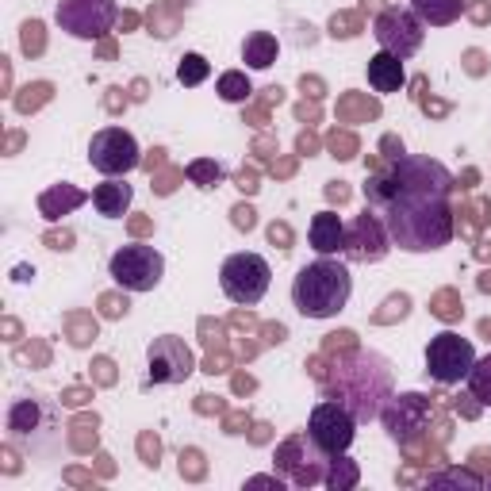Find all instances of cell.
<instances>
[{"label": "cell", "mask_w": 491, "mask_h": 491, "mask_svg": "<svg viewBox=\"0 0 491 491\" xmlns=\"http://www.w3.org/2000/svg\"><path fill=\"white\" fill-rule=\"evenodd\" d=\"M188 177H192L200 188H215L223 181V165L219 162H192L188 165Z\"/></svg>", "instance_id": "26"}, {"label": "cell", "mask_w": 491, "mask_h": 491, "mask_svg": "<svg viewBox=\"0 0 491 491\" xmlns=\"http://www.w3.org/2000/svg\"><path fill=\"white\" fill-rule=\"evenodd\" d=\"M207 73H212V62L203 58V54H184L181 58V66H177V81L181 85H203L207 81Z\"/></svg>", "instance_id": "23"}, {"label": "cell", "mask_w": 491, "mask_h": 491, "mask_svg": "<svg viewBox=\"0 0 491 491\" xmlns=\"http://www.w3.org/2000/svg\"><path fill=\"white\" fill-rule=\"evenodd\" d=\"M327 453L311 442L307 433H292L288 442L277 449V472L296 488H311V483L327 480Z\"/></svg>", "instance_id": "11"}, {"label": "cell", "mask_w": 491, "mask_h": 491, "mask_svg": "<svg viewBox=\"0 0 491 491\" xmlns=\"http://www.w3.org/2000/svg\"><path fill=\"white\" fill-rule=\"evenodd\" d=\"M97 368H100V380H104V384H112V380H116V373H112V361H108V357H100V361H97Z\"/></svg>", "instance_id": "44"}, {"label": "cell", "mask_w": 491, "mask_h": 491, "mask_svg": "<svg viewBox=\"0 0 491 491\" xmlns=\"http://www.w3.org/2000/svg\"><path fill=\"white\" fill-rule=\"evenodd\" d=\"M66 403H69V407H77V403H85V392H77V388H73V392H69V395H66Z\"/></svg>", "instance_id": "47"}, {"label": "cell", "mask_w": 491, "mask_h": 491, "mask_svg": "<svg viewBox=\"0 0 491 491\" xmlns=\"http://www.w3.org/2000/svg\"><path fill=\"white\" fill-rule=\"evenodd\" d=\"M69 330H73V346H88V338H97V323L92 318H69Z\"/></svg>", "instance_id": "31"}, {"label": "cell", "mask_w": 491, "mask_h": 491, "mask_svg": "<svg viewBox=\"0 0 491 491\" xmlns=\"http://www.w3.org/2000/svg\"><path fill=\"white\" fill-rule=\"evenodd\" d=\"M403 81H407L403 58H395V54H388V50H380V54L368 58V85H373L376 92H399Z\"/></svg>", "instance_id": "18"}, {"label": "cell", "mask_w": 491, "mask_h": 491, "mask_svg": "<svg viewBox=\"0 0 491 491\" xmlns=\"http://www.w3.org/2000/svg\"><path fill=\"white\" fill-rule=\"evenodd\" d=\"M307 438L318 445V449L327 453V457H338V453H346L357 438V418L346 403H338V399H327V403H318L307 418Z\"/></svg>", "instance_id": "9"}, {"label": "cell", "mask_w": 491, "mask_h": 491, "mask_svg": "<svg viewBox=\"0 0 491 491\" xmlns=\"http://www.w3.org/2000/svg\"><path fill=\"white\" fill-rule=\"evenodd\" d=\"M234 184H238V188H242V192H257V188H261V184H257V173H250V169H242V173L238 177H234Z\"/></svg>", "instance_id": "39"}, {"label": "cell", "mask_w": 491, "mask_h": 491, "mask_svg": "<svg viewBox=\"0 0 491 491\" xmlns=\"http://www.w3.org/2000/svg\"><path fill=\"white\" fill-rule=\"evenodd\" d=\"M138 449H142L146 464H150V468H158V453H162V445H158V438H150V433H142V442H138Z\"/></svg>", "instance_id": "33"}, {"label": "cell", "mask_w": 491, "mask_h": 491, "mask_svg": "<svg viewBox=\"0 0 491 491\" xmlns=\"http://www.w3.org/2000/svg\"><path fill=\"white\" fill-rule=\"evenodd\" d=\"M246 483H250V488H284V476H280V472H277V476H250V480H246Z\"/></svg>", "instance_id": "40"}, {"label": "cell", "mask_w": 491, "mask_h": 491, "mask_svg": "<svg viewBox=\"0 0 491 491\" xmlns=\"http://www.w3.org/2000/svg\"><path fill=\"white\" fill-rule=\"evenodd\" d=\"M231 215H234V227H238V231H250L253 223H257V219H253V207H246V203H238Z\"/></svg>", "instance_id": "37"}, {"label": "cell", "mask_w": 491, "mask_h": 491, "mask_svg": "<svg viewBox=\"0 0 491 491\" xmlns=\"http://www.w3.org/2000/svg\"><path fill=\"white\" fill-rule=\"evenodd\" d=\"M50 423H54V411L42 399H16L8 411V433L20 442H35L42 430H50Z\"/></svg>", "instance_id": "15"}, {"label": "cell", "mask_w": 491, "mask_h": 491, "mask_svg": "<svg viewBox=\"0 0 491 491\" xmlns=\"http://www.w3.org/2000/svg\"><path fill=\"white\" fill-rule=\"evenodd\" d=\"M88 165L104 177H127L131 169L142 165L135 135L123 131V127H104V131H97L92 142H88Z\"/></svg>", "instance_id": "8"}, {"label": "cell", "mask_w": 491, "mask_h": 491, "mask_svg": "<svg viewBox=\"0 0 491 491\" xmlns=\"http://www.w3.org/2000/svg\"><path fill=\"white\" fill-rule=\"evenodd\" d=\"M269 280H273V269L261 253H231L219 269L223 296L231 299V303H238V307L261 303L265 292H269Z\"/></svg>", "instance_id": "4"}, {"label": "cell", "mask_w": 491, "mask_h": 491, "mask_svg": "<svg viewBox=\"0 0 491 491\" xmlns=\"http://www.w3.org/2000/svg\"><path fill=\"white\" fill-rule=\"evenodd\" d=\"M88 196L81 192V188H73V184H58V188H50V192L39 196V212L47 215V219H62L66 212H73V207H81Z\"/></svg>", "instance_id": "21"}, {"label": "cell", "mask_w": 491, "mask_h": 491, "mask_svg": "<svg viewBox=\"0 0 491 491\" xmlns=\"http://www.w3.org/2000/svg\"><path fill=\"white\" fill-rule=\"evenodd\" d=\"M433 315L445 318V323H453V318H461L464 307H461V299L453 296V292H442V296L433 299Z\"/></svg>", "instance_id": "29"}, {"label": "cell", "mask_w": 491, "mask_h": 491, "mask_svg": "<svg viewBox=\"0 0 491 491\" xmlns=\"http://www.w3.org/2000/svg\"><path fill=\"white\" fill-rule=\"evenodd\" d=\"M426 23L407 8H384L380 16L373 20V35L380 42V50L395 54V58H414L423 50V39H426Z\"/></svg>", "instance_id": "10"}, {"label": "cell", "mask_w": 491, "mask_h": 491, "mask_svg": "<svg viewBox=\"0 0 491 491\" xmlns=\"http://www.w3.org/2000/svg\"><path fill=\"white\" fill-rule=\"evenodd\" d=\"M411 12L430 27H449L464 12V0H411Z\"/></svg>", "instance_id": "20"}, {"label": "cell", "mask_w": 491, "mask_h": 491, "mask_svg": "<svg viewBox=\"0 0 491 491\" xmlns=\"http://www.w3.org/2000/svg\"><path fill=\"white\" fill-rule=\"evenodd\" d=\"M488 16H491L488 4H472V20H476V23H488Z\"/></svg>", "instance_id": "45"}, {"label": "cell", "mask_w": 491, "mask_h": 491, "mask_svg": "<svg viewBox=\"0 0 491 491\" xmlns=\"http://www.w3.org/2000/svg\"><path fill=\"white\" fill-rule=\"evenodd\" d=\"M457 188L453 173L433 158H395L388 169L368 177L365 200L399 250L433 253L449 246L457 234V219L449 207V192Z\"/></svg>", "instance_id": "1"}, {"label": "cell", "mask_w": 491, "mask_h": 491, "mask_svg": "<svg viewBox=\"0 0 491 491\" xmlns=\"http://www.w3.org/2000/svg\"><path fill=\"white\" fill-rule=\"evenodd\" d=\"M353 296V277L342 261L318 257L296 273L292 280V303L303 318H334Z\"/></svg>", "instance_id": "3"}, {"label": "cell", "mask_w": 491, "mask_h": 491, "mask_svg": "<svg viewBox=\"0 0 491 491\" xmlns=\"http://www.w3.org/2000/svg\"><path fill=\"white\" fill-rule=\"evenodd\" d=\"M388 250H392V234H388L384 219L365 207L353 223L346 227V257L349 261H384Z\"/></svg>", "instance_id": "13"}, {"label": "cell", "mask_w": 491, "mask_h": 491, "mask_svg": "<svg viewBox=\"0 0 491 491\" xmlns=\"http://www.w3.org/2000/svg\"><path fill=\"white\" fill-rule=\"evenodd\" d=\"M480 288H483V292H491V273H483V277H480Z\"/></svg>", "instance_id": "48"}, {"label": "cell", "mask_w": 491, "mask_h": 491, "mask_svg": "<svg viewBox=\"0 0 491 491\" xmlns=\"http://www.w3.org/2000/svg\"><path fill=\"white\" fill-rule=\"evenodd\" d=\"M330 35H334V39L338 35H342V39H353L357 35V20L353 16H334V20H330Z\"/></svg>", "instance_id": "32"}, {"label": "cell", "mask_w": 491, "mask_h": 491, "mask_svg": "<svg viewBox=\"0 0 491 491\" xmlns=\"http://www.w3.org/2000/svg\"><path fill=\"white\" fill-rule=\"evenodd\" d=\"M384 426H388V433H392L395 442H407L411 433H418L423 430V423H426V395H395L392 403L384 407Z\"/></svg>", "instance_id": "14"}, {"label": "cell", "mask_w": 491, "mask_h": 491, "mask_svg": "<svg viewBox=\"0 0 491 491\" xmlns=\"http://www.w3.org/2000/svg\"><path fill=\"white\" fill-rule=\"evenodd\" d=\"M131 200H135V188L127 181H119V177H108L104 184L92 188V207H97L104 219H123Z\"/></svg>", "instance_id": "17"}, {"label": "cell", "mask_w": 491, "mask_h": 491, "mask_svg": "<svg viewBox=\"0 0 491 491\" xmlns=\"http://www.w3.org/2000/svg\"><path fill=\"white\" fill-rule=\"evenodd\" d=\"M47 246H50V250H69V246H73V234H69V231L47 234Z\"/></svg>", "instance_id": "42"}, {"label": "cell", "mask_w": 491, "mask_h": 491, "mask_svg": "<svg viewBox=\"0 0 491 491\" xmlns=\"http://www.w3.org/2000/svg\"><path fill=\"white\" fill-rule=\"evenodd\" d=\"M330 150H334V158H353V138L349 135H330Z\"/></svg>", "instance_id": "34"}, {"label": "cell", "mask_w": 491, "mask_h": 491, "mask_svg": "<svg viewBox=\"0 0 491 491\" xmlns=\"http://www.w3.org/2000/svg\"><path fill=\"white\" fill-rule=\"evenodd\" d=\"M108 273L127 292H154L165 277V257L154 246H146V242H131V246H119L112 253Z\"/></svg>", "instance_id": "5"}, {"label": "cell", "mask_w": 491, "mask_h": 491, "mask_svg": "<svg viewBox=\"0 0 491 491\" xmlns=\"http://www.w3.org/2000/svg\"><path fill=\"white\" fill-rule=\"evenodd\" d=\"M42 100H50V85H47V81H39V85H27V88H23V97H16V108H20L23 116H27V112H35Z\"/></svg>", "instance_id": "27"}, {"label": "cell", "mask_w": 491, "mask_h": 491, "mask_svg": "<svg viewBox=\"0 0 491 491\" xmlns=\"http://www.w3.org/2000/svg\"><path fill=\"white\" fill-rule=\"evenodd\" d=\"M430 483H464V488H483V480L468 468H449V472H438L430 476Z\"/></svg>", "instance_id": "28"}, {"label": "cell", "mask_w": 491, "mask_h": 491, "mask_svg": "<svg viewBox=\"0 0 491 491\" xmlns=\"http://www.w3.org/2000/svg\"><path fill=\"white\" fill-rule=\"evenodd\" d=\"M468 392H472V399H480V403L491 407V353L480 357V361L472 365V373H468Z\"/></svg>", "instance_id": "24"}, {"label": "cell", "mask_w": 491, "mask_h": 491, "mask_svg": "<svg viewBox=\"0 0 491 491\" xmlns=\"http://www.w3.org/2000/svg\"><path fill=\"white\" fill-rule=\"evenodd\" d=\"M338 403L353 411L357 423H368L384 411V399L392 392V368L380 353H357L349 361H338Z\"/></svg>", "instance_id": "2"}, {"label": "cell", "mask_w": 491, "mask_h": 491, "mask_svg": "<svg viewBox=\"0 0 491 491\" xmlns=\"http://www.w3.org/2000/svg\"><path fill=\"white\" fill-rule=\"evenodd\" d=\"M215 92H219L227 104H246V100L253 97V85L246 73H238V69H227L219 77V85H215Z\"/></svg>", "instance_id": "22"}, {"label": "cell", "mask_w": 491, "mask_h": 491, "mask_svg": "<svg viewBox=\"0 0 491 491\" xmlns=\"http://www.w3.org/2000/svg\"><path fill=\"white\" fill-rule=\"evenodd\" d=\"M146 368H150L146 384H184L196 373V357L177 334H162L146 349Z\"/></svg>", "instance_id": "12"}, {"label": "cell", "mask_w": 491, "mask_h": 491, "mask_svg": "<svg viewBox=\"0 0 491 491\" xmlns=\"http://www.w3.org/2000/svg\"><path fill=\"white\" fill-rule=\"evenodd\" d=\"M269 242H273V246L280 242V250H292V246H288V242H292V231L284 227V223H273V227H269Z\"/></svg>", "instance_id": "36"}, {"label": "cell", "mask_w": 491, "mask_h": 491, "mask_svg": "<svg viewBox=\"0 0 491 491\" xmlns=\"http://www.w3.org/2000/svg\"><path fill=\"white\" fill-rule=\"evenodd\" d=\"M357 483V464L353 461H330V468H327V488L330 491H346V488H353Z\"/></svg>", "instance_id": "25"}, {"label": "cell", "mask_w": 491, "mask_h": 491, "mask_svg": "<svg viewBox=\"0 0 491 491\" xmlns=\"http://www.w3.org/2000/svg\"><path fill=\"white\" fill-rule=\"evenodd\" d=\"M127 307H131L127 299H123V303H119L116 296H104V315H108V318H119V315H127Z\"/></svg>", "instance_id": "41"}, {"label": "cell", "mask_w": 491, "mask_h": 491, "mask_svg": "<svg viewBox=\"0 0 491 491\" xmlns=\"http://www.w3.org/2000/svg\"><path fill=\"white\" fill-rule=\"evenodd\" d=\"M388 307H392V311H380V315H376V323H388V318H392L395 311H399V315H407L411 299H407V296H392V299H388Z\"/></svg>", "instance_id": "35"}, {"label": "cell", "mask_w": 491, "mask_h": 491, "mask_svg": "<svg viewBox=\"0 0 491 491\" xmlns=\"http://www.w3.org/2000/svg\"><path fill=\"white\" fill-rule=\"evenodd\" d=\"M299 154H311V150H315V138H307V135H299Z\"/></svg>", "instance_id": "46"}, {"label": "cell", "mask_w": 491, "mask_h": 491, "mask_svg": "<svg viewBox=\"0 0 491 491\" xmlns=\"http://www.w3.org/2000/svg\"><path fill=\"white\" fill-rule=\"evenodd\" d=\"M472 365H476V349H472L468 338L442 330V334L430 338L426 346V376L438 380V384H461L468 380Z\"/></svg>", "instance_id": "7"}, {"label": "cell", "mask_w": 491, "mask_h": 491, "mask_svg": "<svg viewBox=\"0 0 491 491\" xmlns=\"http://www.w3.org/2000/svg\"><path fill=\"white\" fill-rule=\"evenodd\" d=\"M277 54H280V42L269 31H253V35H246V42H242V62L250 69H269L273 62H277Z\"/></svg>", "instance_id": "19"}, {"label": "cell", "mask_w": 491, "mask_h": 491, "mask_svg": "<svg viewBox=\"0 0 491 491\" xmlns=\"http://www.w3.org/2000/svg\"><path fill=\"white\" fill-rule=\"evenodd\" d=\"M327 196H330V200H338V203H346V200H349V188H346V181H334V184L327 188Z\"/></svg>", "instance_id": "43"}, {"label": "cell", "mask_w": 491, "mask_h": 491, "mask_svg": "<svg viewBox=\"0 0 491 491\" xmlns=\"http://www.w3.org/2000/svg\"><path fill=\"white\" fill-rule=\"evenodd\" d=\"M54 20L69 39H104L119 20L116 0H58Z\"/></svg>", "instance_id": "6"}, {"label": "cell", "mask_w": 491, "mask_h": 491, "mask_svg": "<svg viewBox=\"0 0 491 491\" xmlns=\"http://www.w3.org/2000/svg\"><path fill=\"white\" fill-rule=\"evenodd\" d=\"M20 31H23V54H27V58H31V54H42V47H47V42H42V23L39 20H27Z\"/></svg>", "instance_id": "30"}, {"label": "cell", "mask_w": 491, "mask_h": 491, "mask_svg": "<svg viewBox=\"0 0 491 491\" xmlns=\"http://www.w3.org/2000/svg\"><path fill=\"white\" fill-rule=\"evenodd\" d=\"M184 468H188V476H200V453H196V449H181V472Z\"/></svg>", "instance_id": "38"}, {"label": "cell", "mask_w": 491, "mask_h": 491, "mask_svg": "<svg viewBox=\"0 0 491 491\" xmlns=\"http://www.w3.org/2000/svg\"><path fill=\"white\" fill-rule=\"evenodd\" d=\"M307 242H311V250H315L318 257L342 253L346 250V223H342V215L318 212L315 219H311V227H307Z\"/></svg>", "instance_id": "16"}]
</instances>
